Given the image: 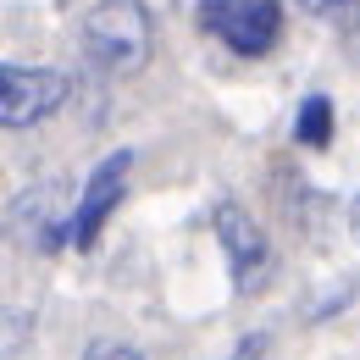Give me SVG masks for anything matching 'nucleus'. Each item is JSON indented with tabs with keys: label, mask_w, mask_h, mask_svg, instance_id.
<instances>
[{
	"label": "nucleus",
	"mask_w": 360,
	"mask_h": 360,
	"mask_svg": "<svg viewBox=\"0 0 360 360\" xmlns=\"http://www.w3.org/2000/svg\"><path fill=\"white\" fill-rule=\"evenodd\" d=\"M211 227H217V238H222L233 288H238V294L266 288V277H271V238L261 233V222H255L238 200H222V205L211 211Z\"/></svg>",
	"instance_id": "obj_3"
},
{
	"label": "nucleus",
	"mask_w": 360,
	"mask_h": 360,
	"mask_svg": "<svg viewBox=\"0 0 360 360\" xmlns=\"http://www.w3.org/2000/svg\"><path fill=\"white\" fill-rule=\"evenodd\" d=\"M227 6H233V0H200V28H205V34H222Z\"/></svg>",
	"instance_id": "obj_9"
},
{
	"label": "nucleus",
	"mask_w": 360,
	"mask_h": 360,
	"mask_svg": "<svg viewBox=\"0 0 360 360\" xmlns=\"http://www.w3.org/2000/svg\"><path fill=\"white\" fill-rule=\"evenodd\" d=\"M277 34H283V6L277 0H233L217 39H227L233 56H266L277 45Z\"/></svg>",
	"instance_id": "obj_6"
},
{
	"label": "nucleus",
	"mask_w": 360,
	"mask_h": 360,
	"mask_svg": "<svg viewBox=\"0 0 360 360\" xmlns=\"http://www.w3.org/2000/svg\"><path fill=\"white\" fill-rule=\"evenodd\" d=\"M67 94H72L67 72L6 61L0 67V122L6 128H34V122H45V117H56L67 105Z\"/></svg>",
	"instance_id": "obj_2"
},
{
	"label": "nucleus",
	"mask_w": 360,
	"mask_h": 360,
	"mask_svg": "<svg viewBox=\"0 0 360 360\" xmlns=\"http://www.w3.org/2000/svg\"><path fill=\"white\" fill-rule=\"evenodd\" d=\"M128 167H134V150H117V155H105V161L89 172L84 194H78V217H72V250H94V238H100L105 217H111L117 200H122Z\"/></svg>",
	"instance_id": "obj_5"
},
{
	"label": "nucleus",
	"mask_w": 360,
	"mask_h": 360,
	"mask_svg": "<svg viewBox=\"0 0 360 360\" xmlns=\"http://www.w3.org/2000/svg\"><path fill=\"white\" fill-rule=\"evenodd\" d=\"M261 349H266V338H244V344L233 349V360H261Z\"/></svg>",
	"instance_id": "obj_11"
},
{
	"label": "nucleus",
	"mask_w": 360,
	"mask_h": 360,
	"mask_svg": "<svg viewBox=\"0 0 360 360\" xmlns=\"http://www.w3.org/2000/svg\"><path fill=\"white\" fill-rule=\"evenodd\" d=\"M311 17H344V11H355L360 0H300Z\"/></svg>",
	"instance_id": "obj_10"
},
{
	"label": "nucleus",
	"mask_w": 360,
	"mask_h": 360,
	"mask_svg": "<svg viewBox=\"0 0 360 360\" xmlns=\"http://www.w3.org/2000/svg\"><path fill=\"white\" fill-rule=\"evenodd\" d=\"M78 34H84V56L100 72L134 78V72H144V61L155 56V28H150L144 0H94L84 11Z\"/></svg>",
	"instance_id": "obj_1"
},
{
	"label": "nucleus",
	"mask_w": 360,
	"mask_h": 360,
	"mask_svg": "<svg viewBox=\"0 0 360 360\" xmlns=\"http://www.w3.org/2000/svg\"><path fill=\"white\" fill-rule=\"evenodd\" d=\"M84 360H144L134 349V344H117V338H100V344H89L84 349Z\"/></svg>",
	"instance_id": "obj_8"
},
{
	"label": "nucleus",
	"mask_w": 360,
	"mask_h": 360,
	"mask_svg": "<svg viewBox=\"0 0 360 360\" xmlns=\"http://www.w3.org/2000/svg\"><path fill=\"white\" fill-rule=\"evenodd\" d=\"M294 139H300L305 150H321V144L333 139V100H327V94H305V105H300V117H294Z\"/></svg>",
	"instance_id": "obj_7"
},
{
	"label": "nucleus",
	"mask_w": 360,
	"mask_h": 360,
	"mask_svg": "<svg viewBox=\"0 0 360 360\" xmlns=\"http://www.w3.org/2000/svg\"><path fill=\"white\" fill-rule=\"evenodd\" d=\"M72 217H78V200L67 205L61 183H34L11 200V233L17 244H34V250H61L72 238Z\"/></svg>",
	"instance_id": "obj_4"
}]
</instances>
